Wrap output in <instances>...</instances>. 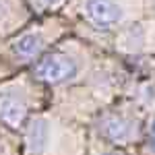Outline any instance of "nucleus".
<instances>
[{"mask_svg": "<svg viewBox=\"0 0 155 155\" xmlns=\"http://www.w3.org/2000/svg\"><path fill=\"white\" fill-rule=\"evenodd\" d=\"M27 141H29V147L31 151H44V147L48 143V124L46 120H33L29 130H27Z\"/></svg>", "mask_w": 155, "mask_h": 155, "instance_id": "nucleus-5", "label": "nucleus"}, {"mask_svg": "<svg viewBox=\"0 0 155 155\" xmlns=\"http://www.w3.org/2000/svg\"><path fill=\"white\" fill-rule=\"evenodd\" d=\"M44 2H46V4H50V6H56L60 0H44Z\"/></svg>", "mask_w": 155, "mask_h": 155, "instance_id": "nucleus-8", "label": "nucleus"}, {"mask_svg": "<svg viewBox=\"0 0 155 155\" xmlns=\"http://www.w3.org/2000/svg\"><path fill=\"white\" fill-rule=\"evenodd\" d=\"M107 155H116V153H107Z\"/></svg>", "mask_w": 155, "mask_h": 155, "instance_id": "nucleus-10", "label": "nucleus"}, {"mask_svg": "<svg viewBox=\"0 0 155 155\" xmlns=\"http://www.w3.org/2000/svg\"><path fill=\"white\" fill-rule=\"evenodd\" d=\"M149 141H151V149L155 151V120L151 122V128H149Z\"/></svg>", "mask_w": 155, "mask_h": 155, "instance_id": "nucleus-7", "label": "nucleus"}, {"mask_svg": "<svg viewBox=\"0 0 155 155\" xmlns=\"http://www.w3.org/2000/svg\"><path fill=\"white\" fill-rule=\"evenodd\" d=\"M101 132L112 141H126L130 137V124L122 118H107L101 126Z\"/></svg>", "mask_w": 155, "mask_h": 155, "instance_id": "nucleus-6", "label": "nucleus"}, {"mask_svg": "<svg viewBox=\"0 0 155 155\" xmlns=\"http://www.w3.org/2000/svg\"><path fill=\"white\" fill-rule=\"evenodd\" d=\"M85 12L97 27H110L120 19V8L114 0H85Z\"/></svg>", "mask_w": 155, "mask_h": 155, "instance_id": "nucleus-2", "label": "nucleus"}, {"mask_svg": "<svg viewBox=\"0 0 155 155\" xmlns=\"http://www.w3.org/2000/svg\"><path fill=\"white\" fill-rule=\"evenodd\" d=\"M25 114H27V104L21 95L11 93V91L0 93V120H4L11 126H17L21 124Z\"/></svg>", "mask_w": 155, "mask_h": 155, "instance_id": "nucleus-3", "label": "nucleus"}, {"mask_svg": "<svg viewBox=\"0 0 155 155\" xmlns=\"http://www.w3.org/2000/svg\"><path fill=\"white\" fill-rule=\"evenodd\" d=\"M77 74V64L74 60L64 56V54H50L35 66V77L44 83H62Z\"/></svg>", "mask_w": 155, "mask_h": 155, "instance_id": "nucleus-1", "label": "nucleus"}, {"mask_svg": "<svg viewBox=\"0 0 155 155\" xmlns=\"http://www.w3.org/2000/svg\"><path fill=\"white\" fill-rule=\"evenodd\" d=\"M41 46H44L41 35H37V33H27V35L19 37V39L12 44V52H15L17 56H21V58H31V56H35L37 52L41 50Z\"/></svg>", "mask_w": 155, "mask_h": 155, "instance_id": "nucleus-4", "label": "nucleus"}, {"mask_svg": "<svg viewBox=\"0 0 155 155\" xmlns=\"http://www.w3.org/2000/svg\"><path fill=\"white\" fill-rule=\"evenodd\" d=\"M2 11H4V4L0 2V17H2Z\"/></svg>", "mask_w": 155, "mask_h": 155, "instance_id": "nucleus-9", "label": "nucleus"}]
</instances>
